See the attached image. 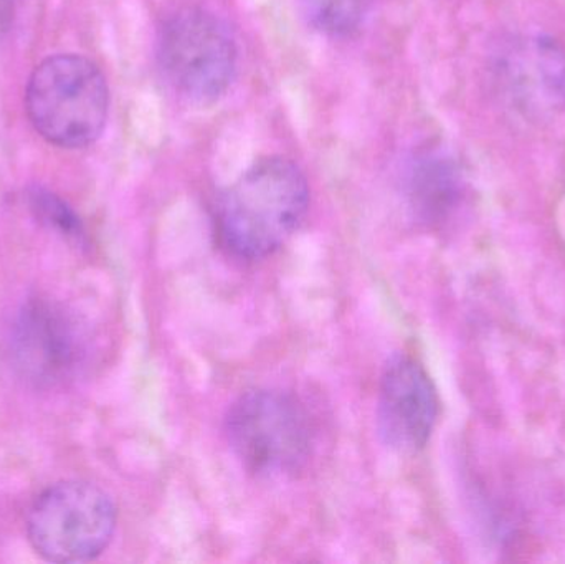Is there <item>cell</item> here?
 <instances>
[{
    "label": "cell",
    "instance_id": "1",
    "mask_svg": "<svg viewBox=\"0 0 565 564\" xmlns=\"http://www.w3.org/2000/svg\"><path fill=\"white\" fill-rule=\"evenodd\" d=\"M309 205V185L298 164L268 156L222 192L214 207L218 245L238 260H262L291 237Z\"/></svg>",
    "mask_w": 565,
    "mask_h": 564
},
{
    "label": "cell",
    "instance_id": "5",
    "mask_svg": "<svg viewBox=\"0 0 565 564\" xmlns=\"http://www.w3.org/2000/svg\"><path fill=\"white\" fill-rule=\"evenodd\" d=\"M158 56L175 92L199 103L221 98L237 75L238 49L231 29L199 7L179 10L166 20Z\"/></svg>",
    "mask_w": 565,
    "mask_h": 564
},
{
    "label": "cell",
    "instance_id": "11",
    "mask_svg": "<svg viewBox=\"0 0 565 564\" xmlns=\"http://www.w3.org/2000/svg\"><path fill=\"white\" fill-rule=\"evenodd\" d=\"M30 209L43 224L55 228L63 237L76 242H83L85 238V231L78 215L52 192L40 191V189L30 192Z\"/></svg>",
    "mask_w": 565,
    "mask_h": 564
},
{
    "label": "cell",
    "instance_id": "2",
    "mask_svg": "<svg viewBox=\"0 0 565 564\" xmlns=\"http://www.w3.org/2000/svg\"><path fill=\"white\" fill-rule=\"evenodd\" d=\"M228 446L258 477L301 472L315 453L316 427L306 404L282 390L242 394L225 417Z\"/></svg>",
    "mask_w": 565,
    "mask_h": 564
},
{
    "label": "cell",
    "instance_id": "4",
    "mask_svg": "<svg viewBox=\"0 0 565 564\" xmlns=\"http://www.w3.org/2000/svg\"><path fill=\"white\" fill-rule=\"evenodd\" d=\"M116 520L115 502L105 490L66 480L33 500L26 513V539L46 562H92L111 543Z\"/></svg>",
    "mask_w": 565,
    "mask_h": 564
},
{
    "label": "cell",
    "instance_id": "7",
    "mask_svg": "<svg viewBox=\"0 0 565 564\" xmlns=\"http://www.w3.org/2000/svg\"><path fill=\"white\" fill-rule=\"evenodd\" d=\"M491 75L498 95L533 121L565 109V46L547 33H518L494 50Z\"/></svg>",
    "mask_w": 565,
    "mask_h": 564
},
{
    "label": "cell",
    "instance_id": "12",
    "mask_svg": "<svg viewBox=\"0 0 565 564\" xmlns=\"http://www.w3.org/2000/svg\"><path fill=\"white\" fill-rule=\"evenodd\" d=\"M15 20V0H0V40L12 29Z\"/></svg>",
    "mask_w": 565,
    "mask_h": 564
},
{
    "label": "cell",
    "instance_id": "9",
    "mask_svg": "<svg viewBox=\"0 0 565 564\" xmlns=\"http://www.w3.org/2000/svg\"><path fill=\"white\" fill-rule=\"evenodd\" d=\"M405 198L415 221L428 228L450 224L467 201L463 169L450 152L424 148L405 171Z\"/></svg>",
    "mask_w": 565,
    "mask_h": 564
},
{
    "label": "cell",
    "instance_id": "8",
    "mask_svg": "<svg viewBox=\"0 0 565 564\" xmlns=\"http://www.w3.org/2000/svg\"><path fill=\"white\" fill-rule=\"evenodd\" d=\"M437 390L425 368L407 354H395L379 384L377 427L391 449L414 454L424 449L437 424Z\"/></svg>",
    "mask_w": 565,
    "mask_h": 564
},
{
    "label": "cell",
    "instance_id": "6",
    "mask_svg": "<svg viewBox=\"0 0 565 564\" xmlns=\"http://www.w3.org/2000/svg\"><path fill=\"white\" fill-rule=\"evenodd\" d=\"M85 328L62 304L46 297L23 301L7 331L12 370L35 387L62 386L85 363Z\"/></svg>",
    "mask_w": 565,
    "mask_h": 564
},
{
    "label": "cell",
    "instance_id": "10",
    "mask_svg": "<svg viewBox=\"0 0 565 564\" xmlns=\"http://www.w3.org/2000/svg\"><path fill=\"white\" fill-rule=\"evenodd\" d=\"M306 22L328 36H349L364 25L374 0H298Z\"/></svg>",
    "mask_w": 565,
    "mask_h": 564
},
{
    "label": "cell",
    "instance_id": "3",
    "mask_svg": "<svg viewBox=\"0 0 565 564\" xmlns=\"http://www.w3.org/2000/svg\"><path fill=\"white\" fill-rule=\"evenodd\" d=\"M30 123L58 148L78 149L102 136L109 111V89L102 70L82 55L43 60L25 89Z\"/></svg>",
    "mask_w": 565,
    "mask_h": 564
}]
</instances>
